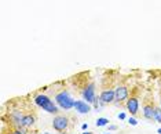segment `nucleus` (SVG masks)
<instances>
[{"label": "nucleus", "mask_w": 161, "mask_h": 134, "mask_svg": "<svg viewBox=\"0 0 161 134\" xmlns=\"http://www.w3.org/2000/svg\"><path fill=\"white\" fill-rule=\"evenodd\" d=\"M55 102L61 109H65V111H69L74 107V100L72 98L69 91L65 89L55 93Z\"/></svg>", "instance_id": "obj_2"}, {"label": "nucleus", "mask_w": 161, "mask_h": 134, "mask_svg": "<svg viewBox=\"0 0 161 134\" xmlns=\"http://www.w3.org/2000/svg\"><path fill=\"white\" fill-rule=\"evenodd\" d=\"M160 107H161V98H160Z\"/></svg>", "instance_id": "obj_22"}, {"label": "nucleus", "mask_w": 161, "mask_h": 134, "mask_svg": "<svg viewBox=\"0 0 161 134\" xmlns=\"http://www.w3.org/2000/svg\"><path fill=\"white\" fill-rule=\"evenodd\" d=\"M35 123H36V116H35V115H32V113L23 115V118H22V127H23V129L32 127Z\"/></svg>", "instance_id": "obj_10"}, {"label": "nucleus", "mask_w": 161, "mask_h": 134, "mask_svg": "<svg viewBox=\"0 0 161 134\" xmlns=\"http://www.w3.org/2000/svg\"><path fill=\"white\" fill-rule=\"evenodd\" d=\"M125 108L127 111L130 112L132 116H135L139 111V98L136 95H132V97H128L127 102H125Z\"/></svg>", "instance_id": "obj_7"}, {"label": "nucleus", "mask_w": 161, "mask_h": 134, "mask_svg": "<svg viewBox=\"0 0 161 134\" xmlns=\"http://www.w3.org/2000/svg\"><path fill=\"white\" fill-rule=\"evenodd\" d=\"M52 127L57 131L62 133V131H66L67 127H69V119L65 115H55V118L52 119Z\"/></svg>", "instance_id": "obj_4"}, {"label": "nucleus", "mask_w": 161, "mask_h": 134, "mask_svg": "<svg viewBox=\"0 0 161 134\" xmlns=\"http://www.w3.org/2000/svg\"><path fill=\"white\" fill-rule=\"evenodd\" d=\"M35 104L37 107H40L43 111L48 112V113H52V115H58L59 109H61L50 98L48 95H45V94H43V93L36 94L35 95Z\"/></svg>", "instance_id": "obj_1"}, {"label": "nucleus", "mask_w": 161, "mask_h": 134, "mask_svg": "<svg viewBox=\"0 0 161 134\" xmlns=\"http://www.w3.org/2000/svg\"><path fill=\"white\" fill-rule=\"evenodd\" d=\"M83 134H92V133H89V131H87V133H83Z\"/></svg>", "instance_id": "obj_20"}, {"label": "nucleus", "mask_w": 161, "mask_h": 134, "mask_svg": "<svg viewBox=\"0 0 161 134\" xmlns=\"http://www.w3.org/2000/svg\"><path fill=\"white\" fill-rule=\"evenodd\" d=\"M114 94H116L114 102L118 105V104H121L123 101L128 100V87L124 85H118L116 89H114Z\"/></svg>", "instance_id": "obj_6"}, {"label": "nucleus", "mask_w": 161, "mask_h": 134, "mask_svg": "<svg viewBox=\"0 0 161 134\" xmlns=\"http://www.w3.org/2000/svg\"><path fill=\"white\" fill-rule=\"evenodd\" d=\"M95 125L98 126V127L107 126V125H109V119H107V118H98V119H96V122H95Z\"/></svg>", "instance_id": "obj_11"}, {"label": "nucleus", "mask_w": 161, "mask_h": 134, "mask_svg": "<svg viewBox=\"0 0 161 134\" xmlns=\"http://www.w3.org/2000/svg\"><path fill=\"white\" fill-rule=\"evenodd\" d=\"M154 120L157 123H161V107H156L154 109Z\"/></svg>", "instance_id": "obj_12"}, {"label": "nucleus", "mask_w": 161, "mask_h": 134, "mask_svg": "<svg viewBox=\"0 0 161 134\" xmlns=\"http://www.w3.org/2000/svg\"><path fill=\"white\" fill-rule=\"evenodd\" d=\"M44 134H51V133H44Z\"/></svg>", "instance_id": "obj_23"}, {"label": "nucleus", "mask_w": 161, "mask_h": 134, "mask_svg": "<svg viewBox=\"0 0 161 134\" xmlns=\"http://www.w3.org/2000/svg\"><path fill=\"white\" fill-rule=\"evenodd\" d=\"M107 129H109V131H116L118 127L116 125H107Z\"/></svg>", "instance_id": "obj_16"}, {"label": "nucleus", "mask_w": 161, "mask_h": 134, "mask_svg": "<svg viewBox=\"0 0 161 134\" xmlns=\"http://www.w3.org/2000/svg\"><path fill=\"white\" fill-rule=\"evenodd\" d=\"M87 129H88V125H87V123H83V125H81V130H84L85 131Z\"/></svg>", "instance_id": "obj_17"}, {"label": "nucleus", "mask_w": 161, "mask_h": 134, "mask_svg": "<svg viewBox=\"0 0 161 134\" xmlns=\"http://www.w3.org/2000/svg\"><path fill=\"white\" fill-rule=\"evenodd\" d=\"M99 100L102 104H112L116 100V94H114V90L113 89H106V90H102V93L99 95Z\"/></svg>", "instance_id": "obj_9"}, {"label": "nucleus", "mask_w": 161, "mask_h": 134, "mask_svg": "<svg viewBox=\"0 0 161 134\" xmlns=\"http://www.w3.org/2000/svg\"><path fill=\"white\" fill-rule=\"evenodd\" d=\"M10 134H26L25 133V129L23 127H13Z\"/></svg>", "instance_id": "obj_13"}, {"label": "nucleus", "mask_w": 161, "mask_h": 134, "mask_svg": "<svg viewBox=\"0 0 161 134\" xmlns=\"http://www.w3.org/2000/svg\"><path fill=\"white\" fill-rule=\"evenodd\" d=\"M154 109H156L154 101L148 95L145 98V101H143V116H145V119L154 120Z\"/></svg>", "instance_id": "obj_3"}, {"label": "nucleus", "mask_w": 161, "mask_h": 134, "mask_svg": "<svg viewBox=\"0 0 161 134\" xmlns=\"http://www.w3.org/2000/svg\"><path fill=\"white\" fill-rule=\"evenodd\" d=\"M117 118H118L120 120H125V119H127V115H125V112H120V113L117 115Z\"/></svg>", "instance_id": "obj_15"}, {"label": "nucleus", "mask_w": 161, "mask_h": 134, "mask_svg": "<svg viewBox=\"0 0 161 134\" xmlns=\"http://www.w3.org/2000/svg\"><path fill=\"white\" fill-rule=\"evenodd\" d=\"M157 133H158V134H161V127H160V129H158V130H157Z\"/></svg>", "instance_id": "obj_18"}, {"label": "nucleus", "mask_w": 161, "mask_h": 134, "mask_svg": "<svg viewBox=\"0 0 161 134\" xmlns=\"http://www.w3.org/2000/svg\"><path fill=\"white\" fill-rule=\"evenodd\" d=\"M58 134H69V133H66V131H62V133H58Z\"/></svg>", "instance_id": "obj_19"}, {"label": "nucleus", "mask_w": 161, "mask_h": 134, "mask_svg": "<svg viewBox=\"0 0 161 134\" xmlns=\"http://www.w3.org/2000/svg\"><path fill=\"white\" fill-rule=\"evenodd\" d=\"M103 134H110V133H109V131H107V133H103Z\"/></svg>", "instance_id": "obj_21"}, {"label": "nucleus", "mask_w": 161, "mask_h": 134, "mask_svg": "<svg viewBox=\"0 0 161 134\" xmlns=\"http://www.w3.org/2000/svg\"><path fill=\"white\" fill-rule=\"evenodd\" d=\"M127 120H128V123H130L131 126H136V125H138V120H136V119H135V116H132V115H131V116L128 118Z\"/></svg>", "instance_id": "obj_14"}, {"label": "nucleus", "mask_w": 161, "mask_h": 134, "mask_svg": "<svg viewBox=\"0 0 161 134\" xmlns=\"http://www.w3.org/2000/svg\"><path fill=\"white\" fill-rule=\"evenodd\" d=\"M81 95H83V100L84 101H87V102L89 104H94L95 101H96V95H95V83H89V85H87L84 87V90H83V93H81Z\"/></svg>", "instance_id": "obj_5"}, {"label": "nucleus", "mask_w": 161, "mask_h": 134, "mask_svg": "<svg viewBox=\"0 0 161 134\" xmlns=\"http://www.w3.org/2000/svg\"><path fill=\"white\" fill-rule=\"evenodd\" d=\"M74 109H76L79 113L81 115H85V113H89L91 112V104L84 101V100H74Z\"/></svg>", "instance_id": "obj_8"}]
</instances>
